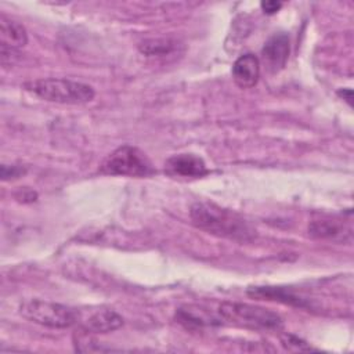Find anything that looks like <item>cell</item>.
Returning a JSON list of instances; mask_svg holds the SVG:
<instances>
[{
	"mask_svg": "<svg viewBox=\"0 0 354 354\" xmlns=\"http://www.w3.org/2000/svg\"><path fill=\"white\" fill-rule=\"evenodd\" d=\"M195 227L209 234L248 242L256 236V230L238 213L212 202H195L189 209Z\"/></svg>",
	"mask_w": 354,
	"mask_h": 354,
	"instance_id": "cell-1",
	"label": "cell"
},
{
	"mask_svg": "<svg viewBox=\"0 0 354 354\" xmlns=\"http://www.w3.org/2000/svg\"><path fill=\"white\" fill-rule=\"evenodd\" d=\"M25 90L36 97L55 104L82 105L93 101L95 91L90 84L62 79V77H44L26 82Z\"/></svg>",
	"mask_w": 354,
	"mask_h": 354,
	"instance_id": "cell-2",
	"label": "cell"
},
{
	"mask_svg": "<svg viewBox=\"0 0 354 354\" xmlns=\"http://www.w3.org/2000/svg\"><path fill=\"white\" fill-rule=\"evenodd\" d=\"M218 315L228 324L254 330H278L283 324L278 313L239 301H223L218 306Z\"/></svg>",
	"mask_w": 354,
	"mask_h": 354,
	"instance_id": "cell-3",
	"label": "cell"
},
{
	"mask_svg": "<svg viewBox=\"0 0 354 354\" xmlns=\"http://www.w3.org/2000/svg\"><path fill=\"white\" fill-rule=\"evenodd\" d=\"M19 314L30 322L53 329L71 328L79 324L82 318V313L73 307L40 299H28L22 301Z\"/></svg>",
	"mask_w": 354,
	"mask_h": 354,
	"instance_id": "cell-4",
	"label": "cell"
},
{
	"mask_svg": "<svg viewBox=\"0 0 354 354\" xmlns=\"http://www.w3.org/2000/svg\"><path fill=\"white\" fill-rule=\"evenodd\" d=\"M100 171L108 176L149 177L156 173L149 158L137 147L124 144L111 152L100 166Z\"/></svg>",
	"mask_w": 354,
	"mask_h": 354,
	"instance_id": "cell-5",
	"label": "cell"
},
{
	"mask_svg": "<svg viewBox=\"0 0 354 354\" xmlns=\"http://www.w3.org/2000/svg\"><path fill=\"white\" fill-rule=\"evenodd\" d=\"M290 54V40L288 33H274L263 46L261 57L270 72H279L285 68Z\"/></svg>",
	"mask_w": 354,
	"mask_h": 354,
	"instance_id": "cell-6",
	"label": "cell"
},
{
	"mask_svg": "<svg viewBox=\"0 0 354 354\" xmlns=\"http://www.w3.org/2000/svg\"><path fill=\"white\" fill-rule=\"evenodd\" d=\"M165 166L170 174L185 178H201L209 174L205 160L195 153L173 155L166 160Z\"/></svg>",
	"mask_w": 354,
	"mask_h": 354,
	"instance_id": "cell-7",
	"label": "cell"
},
{
	"mask_svg": "<svg viewBox=\"0 0 354 354\" xmlns=\"http://www.w3.org/2000/svg\"><path fill=\"white\" fill-rule=\"evenodd\" d=\"M308 234L315 239L332 241V242H347L351 241V227L336 218H319L313 220L308 224Z\"/></svg>",
	"mask_w": 354,
	"mask_h": 354,
	"instance_id": "cell-8",
	"label": "cell"
},
{
	"mask_svg": "<svg viewBox=\"0 0 354 354\" xmlns=\"http://www.w3.org/2000/svg\"><path fill=\"white\" fill-rule=\"evenodd\" d=\"M123 317L111 308H98L80 318V329L88 333H109L123 325Z\"/></svg>",
	"mask_w": 354,
	"mask_h": 354,
	"instance_id": "cell-9",
	"label": "cell"
},
{
	"mask_svg": "<svg viewBox=\"0 0 354 354\" xmlns=\"http://www.w3.org/2000/svg\"><path fill=\"white\" fill-rule=\"evenodd\" d=\"M232 77L235 84L241 88L254 87L260 77L259 58L252 53H246L236 58L232 65Z\"/></svg>",
	"mask_w": 354,
	"mask_h": 354,
	"instance_id": "cell-10",
	"label": "cell"
},
{
	"mask_svg": "<svg viewBox=\"0 0 354 354\" xmlns=\"http://www.w3.org/2000/svg\"><path fill=\"white\" fill-rule=\"evenodd\" d=\"M176 321L185 329L198 330L206 326L220 325V319L214 318L205 308L198 306H184L176 311Z\"/></svg>",
	"mask_w": 354,
	"mask_h": 354,
	"instance_id": "cell-11",
	"label": "cell"
},
{
	"mask_svg": "<svg viewBox=\"0 0 354 354\" xmlns=\"http://www.w3.org/2000/svg\"><path fill=\"white\" fill-rule=\"evenodd\" d=\"M26 43H28V32L25 26L21 22L1 14L0 15V46L18 51Z\"/></svg>",
	"mask_w": 354,
	"mask_h": 354,
	"instance_id": "cell-12",
	"label": "cell"
},
{
	"mask_svg": "<svg viewBox=\"0 0 354 354\" xmlns=\"http://www.w3.org/2000/svg\"><path fill=\"white\" fill-rule=\"evenodd\" d=\"M248 295L254 299L275 300V301L290 304V306L307 307V303L304 299L295 295L288 288H282V286H253L248 289Z\"/></svg>",
	"mask_w": 354,
	"mask_h": 354,
	"instance_id": "cell-13",
	"label": "cell"
},
{
	"mask_svg": "<svg viewBox=\"0 0 354 354\" xmlns=\"http://www.w3.org/2000/svg\"><path fill=\"white\" fill-rule=\"evenodd\" d=\"M181 43L176 39L170 37H155V39H145L138 44V50L145 57H156L165 58L167 55L178 53Z\"/></svg>",
	"mask_w": 354,
	"mask_h": 354,
	"instance_id": "cell-14",
	"label": "cell"
},
{
	"mask_svg": "<svg viewBox=\"0 0 354 354\" xmlns=\"http://www.w3.org/2000/svg\"><path fill=\"white\" fill-rule=\"evenodd\" d=\"M281 344L289 350V351H311V350H317L314 347H311L307 342L301 340L300 337L286 333L283 336H281Z\"/></svg>",
	"mask_w": 354,
	"mask_h": 354,
	"instance_id": "cell-15",
	"label": "cell"
},
{
	"mask_svg": "<svg viewBox=\"0 0 354 354\" xmlns=\"http://www.w3.org/2000/svg\"><path fill=\"white\" fill-rule=\"evenodd\" d=\"M25 173H26V169L22 166H17V165H3L1 170H0V176H1L3 181L18 178V177L24 176Z\"/></svg>",
	"mask_w": 354,
	"mask_h": 354,
	"instance_id": "cell-16",
	"label": "cell"
},
{
	"mask_svg": "<svg viewBox=\"0 0 354 354\" xmlns=\"http://www.w3.org/2000/svg\"><path fill=\"white\" fill-rule=\"evenodd\" d=\"M260 7L266 14H275L282 7V3L275 0H268V1H261Z\"/></svg>",
	"mask_w": 354,
	"mask_h": 354,
	"instance_id": "cell-17",
	"label": "cell"
},
{
	"mask_svg": "<svg viewBox=\"0 0 354 354\" xmlns=\"http://www.w3.org/2000/svg\"><path fill=\"white\" fill-rule=\"evenodd\" d=\"M17 198L21 199L22 202H33V201H36L37 195H36V192H33L30 189H24V192L21 191V195L17 194Z\"/></svg>",
	"mask_w": 354,
	"mask_h": 354,
	"instance_id": "cell-18",
	"label": "cell"
}]
</instances>
